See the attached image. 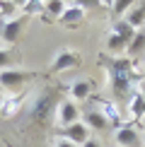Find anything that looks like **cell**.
Instances as JSON below:
<instances>
[{
	"label": "cell",
	"instance_id": "13",
	"mask_svg": "<svg viewBox=\"0 0 145 147\" xmlns=\"http://www.w3.org/2000/svg\"><path fill=\"white\" fill-rule=\"evenodd\" d=\"M145 51V29H138L136 36L128 41V48H126V53L128 56H138V53Z\"/></svg>",
	"mask_w": 145,
	"mask_h": 147
},
{
	"label": "cell",
	"instance_id": "20",
	"mask_svg": "<svg viewBox=\"0 0 145 147\" xmlns=\"http://www.w3.org/2000/svg\"><path fill=\"white\" fill-rule=\"evenodd\" d=\"M24 17H29V15H39V12H44V3H39V0H29L27 5H24Z\"/></svg>",
	"mask_w": 145,
	"mask_h": 147
},
{
	"label": "cell",
	"instance_id": "9",
	"mask_svg": "<svg viewBox=\"0 0 145 147\" xmlns=\"http://www.w3.org/2000/svg\"><path fill=\"white\" fill-rule=\"evenodd\" d=\"M126 22H128L133 29L143 27L145 24V3H136L133 5V7L128 10V15H126Z\"/></svg>",
	"mask_w": 145,
	"mask_h": 147
},
{
	"label": "cell",
	"instance_id": "6",
	"mask_svg": "<svg viewBox=\"0 0 145 147\" xmlns=\"http://www.w3.org/2000/svg\"><path fill=\"white\" fill-rule=\"evenodd\" d=\"M77 118H80V109H77L75 101H63L58 109V125L68 128L72 123H77Z\"/></svg>",
	"mask_w": 145,
	"mask_h": 147
},
{
	"label": "cell",
	"instance_id": "23",
	"mask_svg": "<svg viewBox=\"0 0 145 147\" xmlns=\"http://www.w3.org/2000/svg\"><path fill=\"white\" fill-rule=\"evenodd\" d=\"M75 5L82 10H97L102 5V0H75Z\"/></svg>",
	"mask_w": 145,
	"mask_h": 147
},
{
	"label": "cell",
	"instance_id": "4",
	"mask_svg": "<svg viewBox=\"0 0 145 147\" xmlns=\"http://www.w3.org/2000/svg\"><path fill=\"white\" fill-rule=\"evenodd\" d=\"M34 75L32 72H24V70H15V68H7V70H0V84L5 89H20L24 82H29Z\"/></svg>",
	"mask_w": 145,
	"mask_h": 147
},
{
	"label": "cell",
	"instance_id": "25",
	"mask_svg": "<svg viewBox=\"0 0 145 147\" xmlns=\"http://www.w3.org/2000/svg\"><path fill=\"white\" fill-rule=\"evenodd\" d=\"M80 147H102V145H99V140H94V138H89L87 142H82Z\"/></svg>",
	"mask_w": 145,
	"mask_h": 147
},
{
	"label": "cell",
	"instance_id": "2",
	"mask_svg": "<svg viewBox=\"0 0 145 147\" xmlns=\"http://www.w3.org/2000/svg\"><path fill=\"white\" fill-rule=\"evenodd\" d=\"M111 77H114V92L116 94H126L131 84V65L126 60H116L111 65Z\"/></svg>",
	"mask_w": 145,
	"mask_h": 147
},
{
	"label": "cell",
	"instance_id": "11",
	"mask_svg": "<svg viewBox=\"0 0 145 147\" xmlns=\"http://www.w3.org/2000/svg\"><path fill=\"white\" fill-rule=\"evenodd\" d=\"M85 20V10L77 7V5H72V7H65V12L60 15V22L68 24V27H75V24H80Z\"/></svg>",
	"mask_w": 145,
	"mask_h": 147
},
{
	"label": "cell",
	"instance_id": "19",
	"mask_svg": "<svg viewBox=\"0 0 145 147\" xmlns=\"http://www.w3.org/2000/svg\"><path fill=\"white\" fill-rule=\"evenodd\" d=\"M143 111H145V94H136V99L131 104V113L133 116H143Z\"/></svg>",
	"mask_w": 145,
	"mask_h": 147
},
{
	"label": "cell",
	"instance_id": "7",
	"mask_svg": "<svg viewBox=\"0 0 145 147\" xmlns=\"http://www.w3.org/2000/svg\"><path fill=\"white\" fill-rule=\"evenodd\" d=\"M63 138L70 140V142H75V145H82V142H87V140H89V128L77 121V123L63 128Z\"/></svg>",
	"mask_w": 145,
	"mask_h": 147
},
{
	"label": "cell",
	"instance_id": "8",
	"mask_svg": "<svg viewBox=\"0 0 145 147\" xmlns=\"http://www.w3.org/2000/svg\"><path fill=\"white\" fill-rule=\"evenodd\" d=\"M82 123L87 125V128H94V130H106V128H109V121L104 118V113L97 111V109L82 113Z\"/></svg>",
	"mask_w": 145,
	"mask_h": 147
},
{
	"label": "cell",
	"instance_id": "27",
	"mask_svg": "<svg viewBox=\"0 0 145 147\" xmlns=\"http://www.w3.org/2000/svg\"><path fill=\"white\" fill-rule=\"evenodd\" d=\"M102 3H106V5H111V3H114V0H102Z\"/></svg>",
	"mask_w": 145,
	"mask_h": 147
},
{
	"label": "cell",
	"instance_id": "28",
	"mask_svg": "<svg viewBox=\"0 0 145 147\" xmlns=\"http://www.w3.org/2000/svg\"><path fill=\"white\" fill-rule=\"evenodd\" d=\"M39 3H48V0H39Z\"/></svg>",
	"mask_w": 145,
	"mask_h": 147
},
{
	"label": "cell",
	"instance_id": "18",
	"mask_svg": "<svg viewBox=\"0 0 145 147\" xmlns=\"http://www.w3.org/2000/svg\"><path fill=\"white\" fill-rule=\"evenodd\" d=\"M17 60V53L10 48H0V70H7L12 63Z\"/></svg>",
	"mask_w": 145,
	"mask_h": 147
},
{
	"label": "cell",
	"instance_id": "15",
	"mask_svg": "<svg viewBox=\"0 0 145 147\" xmlns=\"http://www.w3.org/2000/svg\"><path fill=\"white\" fill-rule=\"evenodd\" d=\"M70 94L75 96V99H87V96L92 94V82H89V80H77L70 87Z\"/></svg>",
	"mask_w": 145,
	"mask_h": 147
},
{
	"label": "cell",
	"instance_id": "3",
	"mask_svg": "<svg viewBox=\"0 0 145 147\" xmlns=\"http://www.w3.org/2000/svg\"><path fill=\"white\" fill-rule=\"evenodd\" d=\"M80 63H82V56H80V53L70 51V48H63V51H60L58 56L53 58V63H51V72H63V70L77 68Z\"/></svg>",
	"mask_w": 145,
	"mask_h": 147
},
{
	"label": "cell",
	"instance_id": "14",
	"mask_svg": "<svg viewBox=\"0 0 145 147\" xmlns=\"http://www.w3.org/2000/svg\"><path fill=\"white\" fill-rule=\"evenodd\" d=\"M136 32H138V29H133L126 20H116V22H114V34L121 36L123 41H131L133 36H136Z\"/></svg>",
	"mask_w": 145,
	"mask_h": 147
},
{
	"label": "cell",
	"instance_id": "1",
	"mask_svg": "<svg viewBox=\"0 0 145 147\" xmlns=\"http://www.w3.org/2000/svg\"><path fill=\"white\" fill-rule=\"evenodd\" d=\"M58 96H60V92L56 87H48L44 89L39 94V99L34 101V106H32V111H29V118H32V123H39V125H44L48 118L53 116V111H56V104H58Z\"/></svg>",
	"mask_w": 145,
	"mask_h": 147
},
{
	"label": "cell",
	"instance_id": "16",
	"mask_svg": "<svg viewBox=\"0 0 145 147\" xmlns=\"http://www.w3.org/2000/svg\"><path fill=\"white\" fill-rule=\"evenodd\" d=\"M126 48H128V41H123L121 36H116V34H109V39H106V51L109 53H126Z\"/></svg>",
	"mask_w": 145,
	"mask_h": 147
},
{
	"label": "cell",
	"instance_id": "22",
	"mask_svg": "<svg viewBox=\"0 0 145 147\" xmlns=\"http://www.w3.org/2000/svg\"><path fill=\"white\" fill-rule=\"evenodd\" d=\"M0 109H3V116H15V111L20 109V101H17V99H10L7 104L0 101Z\"/></svg>",
	"mask_w": 145,
	"mask_h": 147
},
{
	"label": "cell",
	"instance_id": "26",
	"mask_svg": "<svg viewBox=\"0 0 145 147\" xmlns=\"http://www.w3.org/2000/svg\"><path fill=\"white\" fill-rule=\"evenodd\" d=\"M27 3H29V0H12V5H15V7H24Z\"/></svg>",
	"mask_w": 145,
	"mask_h": 147
},
{
	"label": "cell",
	"instance_id": "29",
	"mask_svg": "<svg viewBox=\"0 0 145 147\" xmlns=\"http://www.w3.org/2000/svg\"><path fill=\"white\" fill-rule=\"evenodd\" d=\"M0 20H3V12H0Z\"/></svg>",
	"mask_w": 145,
	"mask_h": 147
},
{
	"label": "cell",
	"instance_id": "24",
	"mask_svg": "<svg viewBox=\"0 0 145 147\" xmlns=\"http://www.w3.org/2000/svg\"><path fill=\"white\" fill-rule=\"evenodd\" d=\"M56 147H77L75 142H70V140H65V138H60L58 142H56Z\"/></svg>",
	"mask_w": 145,
	"mask_h": 147
},
{
	"label": "cell",
	"instance_id": "21",
	"mask_svg": "<svg viewBox=\"0 0 145 147\" xmlns=\"http://www.w3.org/2000/svg\"><path fill=\"white\" fill-rule=\"evenodd\" d=\"M97 111H102V113H104V118H106V121H114V123H119V111L111 106V104H102V106L97 109Z\"/></svg>",
	"mask_w": 145,
	"mask_h": 147
},
{
	"label": "cell",
	"instance_id": "30",
	"mask_svg": "<svg viewBox=\"0 0 145 147\" xmlns=\"http://www.w3.org/2000/svg\"><path fill=\"white\" fill-rule=\"evenodd\" d=\"M0 101H3V99H0Z\"/></svg>",
	"mask_w": 145,
	"mask_h": 147
},
{
	"label": "cell",
	"instance_id": "5",
	"mask_svg": "<svg viewBox=\"0 0 145 147\" xmlns=\"http://www.w3.org/2000/svg\"><path fill=\"white\" fill-rule=\"evenodd\" d=\"M24 27H27V17H17V20H10L3 24V39L7 41V44H15L17 39L24 34Z\"/></svg>",
	"mask_w": 145,
	"mask_h": 147
},
{
	"label": "cell",
	"instance_id": "17",
	"mask_svg": "<svg viewBox=\"0 0 145 147\" xmlns=\"http://www.w3.org/2000/svg\"><path fill=\"white\" fill-rule=\"evenodd\" d=\"M44 10H46V17H58L65 12V0H48L44 3Z\"/></svg>",
	"mask_w": 145,
	"mask_h": 147
},
{
	"label": "cell",
	"instance_id": "12",
	"mask_svg": "<svg viewBox=\"0 0 145 147\" xmlns=\"http://www.w3.org/2000/svg\"><path fill=\"white\" fill-rule=\"evenodd\" d=\"M138 0H114L111 5H109V10H111V17L114 20H121V17L128 15V10L136 5Z\"/></svg>",
	"mask_w": 145,
	"mask_h": 147
},
{
	"label": "cell",
	"instance_id": "10",
	"mask_svg": "<svg viewBox=\"0 0 145 147\" xmlns=\"http://www.w3.org/2000/svg\"><path fill=\"white\" fill-rule=\"evenodd\" d=\"M116 142L123 145V147H138L140 138H138V133L133 128H119L116 130Z\"/></svg>",
	"mask_w": 145,
	"mask_h": 147
}]
</instances>
